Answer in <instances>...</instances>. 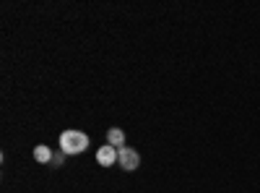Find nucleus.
Masks as SVG:
<instances>
[{"mask_svg": "<svg viewBox=\"0 0 260 193\" xmlns=\"http://www.w3.org/2000/svg\"><path fill=\"white\" fill-rule=\"evenodd\" d=\"M62 159H65V152L60 149L57 154H52V162H50V164H52V167H60V164H62Z\"/></svg>", "mask_w": 260, "mask_h": 193, "instance_id": "423d86ee", "label": "nucleus"}, {"mask_svg": "<svg viewBox=\"0 0 260 193\" xmlns=\"http://www.w3.org/2000/svg\"><path fill=\"white\" fill-rule=\"evenodd\" d=\"M34 159H37V162H42V164H50V162H52V149H50V146H45V144L34 146Z\"/></svg>", "mask_w": 260, "mask_h": 193, "instance_id": "20e7f679", "label": "nucleus"}, {"mask_svg": "<svg viewBox=\"0 0 260 193\" xmlns=\"http://www.w3.org/2000/svg\"><path fill=\"white\" fill-rule=\"evenodd\" d=\"M60 149L65 154H83L89 149V136L83 131H62L60 133Z\"/></svg>", "mask_w": 260, "mask_h": 193, "instance_id": "f257e3e1", "label": "nucleus"}, {"mask_svg": "<svg viewBox=\"0 0 260 193\" xmlns=\"http://www.w3.org/2000/svg\"><path fill=\"white\" fill-rule=\"evenodd\" d=\"M117 164H120L122 170H127V173H133V170L141 167V157H138L136 149L122 146V149H117Z\"/></svg>", "mask_w": 260, "mask_h": 193, "instance_id": "f03ea898", "label": "nucleus"}, {"mask_svg": "<svg viewBox=\"0 0 260 193\" xmlns=\"http://www.w3.org/2000/svg\"><path fill=\"white\" fill-rule=\"evenodd\" d=\"M107 144L115 146V149H122V144H125V133L120 131V128H110V131H107Z\"/></svg>", "mask_w": 260, "mask_h": 193, "instance_id": "39448f33", "label": "nucleus"}, {"mask_svg": "<svg viewBox=\"0 0 260 193\" xmlns=\"http://www.w3.org/2000/svg\"><path fill=\"white\" fill-rule=\"evenodd\" d=\"M96 162L102 164V167H112V164H117V149L115 146H99V152H96Z\"/></svg>", "mask_w": 260, "mask_h": 193, "instance_id": "7ed1b4c3", "label": "nucleus"}]
</instances>
